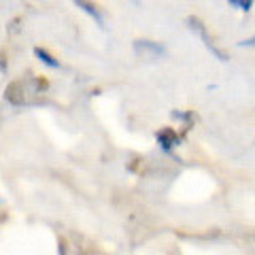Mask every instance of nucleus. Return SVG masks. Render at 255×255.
Instances as JSON below:
<instances>
[{"instance_id": "obj_1", "label": "nucleus", "mask_w": 255, "mask_h": 255, "mask_svg": "<svg viewBox=\"0 0 255 255\" xmlns=\"http://www.w3.org/2000/svg\"><path fill=\"white\" fill-rule=\"evenodd\" d=\"M47 90L45 79H21V81H13L4 92V98L15 107L23 105H36L41 102V96Z\"/></svg>"}, {"instance_id": "obj_2", "label": "nucleus", "mask_w": 255, "mask_h": 255, "mask_svg": "<svg viewBox=\"0 0 255 255\" xmlns=\"http://www.w3.org/2000/svg\"><path fill=\"white\" fill-rule=\"evenodd\" d=\"M134 51H136V55H142V58H162V55H166V49L159 43H153V41H136L134 43Z\"/></svg>"}, {"instance_id": "obj_3", "label": "nucleus", "mask_w": 255, "mask_h": 255, "mask_svg": "<svg viewBox=\"0 0 255 255\" xmlns=\"http://www.w3.org/2000/svg\"><path fill=\"white\" fill-rule=\"evenodd\" d=\"M155 138H157V145L162 151H166V153H170V151L174 147H179V134L172 130V128H164V130H159L155 134Z\"/></svg>"}, {"instance_id": "obj_4", "label": "nucleus", "mask_w": 255, "mask_h": 255, "mask_svg": "<svg viewBox=\"0 0 255 255\" xmlns=\"http://www.w3.org/2000/svg\"><path fill=\"white\" fill-rule=\"evenodd\" d=\"M75 4L79 6V9H83L87 15H92V17L98 21V26H105V17H102V13H100L96 2H92V0H75Z\"/></svg>"}, {"instance_id": "obj_5", "label": "nucleus", "mask_w": 255, "mask_h": 255, "mask_svg": "<svg viewBox=\"0 0 255 255\" xmlns=\"http://www.w3.org/2000/svg\"><path fill=\"white\" fill-rule=\"evenodd\" d=\"M34 55H36V58L41 60L43 64H47V66H49V68H60V66H62V64H60L58 60H55L49 51H45L43 47H36V49H34Z\"/></svg>"}, {"instance_id": "obj_6", "label": "nucleus", "mask_w": 255, "mask_h": 255, "mask_svg": "<svg viewBox=\"0 0 255 255\" xmlns=\"http://www.w3.org/2000/svg\"><path fill=\"white\" fill-rule=\"evenodd\" d=\"M232 4H236V6H241L243 11H249L251 9V4H253V0H230Z\"/></svg>"}, {"instance_id": "obj_7", "label": "nucleus", "mask_w": 255, "mask_h": 255, "mask_svg": "<svg viewBox=\"0 0 255 255\" xmlns=\"http://www.w3.org/2000/svg\"><path fill=\"white\" fill-rule=\"evenodd\" d=\"M172 117H177V119H183V122H189L191 119V113H181V111H174Z\"/></svg>"}, {"instance_id": "obj_8", "label": "nucleus", "mask_w": 255, "mask_h": 255, "mask_svg": "<svg viewBox=\"0 0 255 255\" xmlns=\"http://www.w3.org/2000/svg\"><path fill=\"white\" fill-rule=\"evenodd\" d=\"M0 70H6V64H4V60H2V55H0Z\"/></svg>"}]
</instances>
